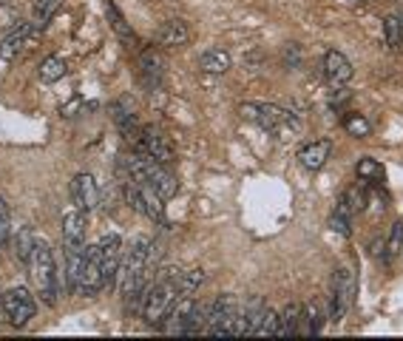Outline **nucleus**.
Instances as JSON below:
<instances>
[{
	"instance_id": "1",
	"label": "nucleus",
	"mask_w": 403,
	"mask_h": 341,
	"mask_svg": "<svg viewBox=\"0 0 403 341\" xmlns=\"http://www.w3.org/2000/svg\"><path fill=\"white\" fill-rule=\"evenodd\" d=\"M179 273H182V271H177V268L159 271L157 282L148 285V293H145V302H142V319H145L151 327H162L165 319L171 316L174 305L182 299Z\"/></svg>"
},
{
	"instance_id": "2",
	"label": "nucleus",
	"mask_w": 403,
	"mask_h": 341,
	"mask_svg": "<svg viewBox=\"0 0 403 341\" xmlns=\"http://www.w3.org/2000/svg\"><path fill=\"white\" fill-rule=\"evenodd\" d=\"M28 271H31V279H34V288H37V296L43 305L54 308L57 305V296L63 290V276L57 271V262H54V251L37 239L34 251H31V259H28Z\"/></svg>"
},
{
	"instance_id": "3",
	"label": "nucleus",
	"mask_w": 403,
	"mask_h": 341,
	"mask_svg": "<svg viewBox=\"0 0 403 341\" xmlns=\"http://www.w3.org/2000/svg\"><path fill=\"white\" fill-rule=\"evenodd\" d=\"M241 117L247 122H256L261 131L276 134V137H293L298 134L301 122L295 114H290L287 108L276 105V103H241Z\"/></svg>"
},
{
	"instance_id": "4",
	"label": "nucleus",
	"mask_w": 403,
	"mask_h": 341,
	"mask_svg": "<svg viewBox=\"0 0 403 341\" xmlns=\"http://www.w3.org/2000/svg\"><path fill=\"white\" fill-rule=\"evenodd\" d=\"M128 168H131V177L137 179V182H145V185H151L162 199H171V196H177V191H179V182H177V177L168 171V165H162V162H157L154 157H148V154H142V151H137L131 159H128Z\"/></svg>"
},
{
	"instance_id": "5",
	"label": "nucleus",
	"mask_w": 403,
	"mask_h": 341,
	"mask_svg": "<svg viewBox=\"0 0 403 341\" xmlns=\"http://www.w3.org/2000/svg\"><path fill=\"white\" fill-rule=\"evenodd\" d=\"M204 327H207V305L197 302L194 296H182L162 325L168 336H202Z\"/></svg>"
},
{
	"instance_id": "6",
	"label": "nucleus",
	"mask_w": 403,
	"mask_h": 341,
	"mask_svg": "<svg viewBox=\"0 0 403 341\" xmlns=\"http://www.w3.org/2000/svg\"><path fill=\"white\" fill-rule=\"evenodd\" d=\"M239 316H241V302L230 293L224 296H216L210 305H207V327H204V336H213V339H239Z\"/></svg>"
},
{
	"instance_id": "7",
	"label": "nucleus",
	"mask_w": 403,
	"mask_h": 341,
	"mask_svg": "<svg viewBox=\"0 0 403 341\" xmlns=\"http://www.w3.org/2000/svg\"><path fill=\"white\" fill-rule=\"evenodd\" d=\"M125 202L137 211V214H142L145 219H151V222H157V225H168V216H165V199L151 188V185H145V182H125Z\"/></svg>"
},
{
	"instance_id": "8",
	"label": "nucleus",
	"mask_w": 403,
	"mask_h": 341,
	"mask_svg": "<svg viewBox=\"0 0 403 341\" xmlns=\"http://www.w3.org/2000/svg\"><path fill=\"white\" fill-rule=\"evenodd\" d=\"M355 290H358L355 273L350 268H338L330 282V313H327L330 322H341L347 316V310L355 302Z\"/></svg>"
},
{
	"instance_id": "9",
	"label": "nucleus",
	"mask_w": 403,
	"mask_h": 341,
	"mask_svg": "<svg viewBox=\"0 0 403 341\" xmlns=\"http://www.w3.org/2000/svg\"><path fill=\"white\" fill-rule=\"evenodd\" d=\"M0 308H3V316L9 319V325H14V327L28 325V319H34V313H37V302L26 288H9L6 293H0Z\"/></svg>"
},
{
	"instance_id": "10",
	"label": "nucleus",
	"mask_w": 403,
	"mask_h": 341,
	"mask_svg": "<svg viewBox=\"0 0 403 341\" xmlns=\"http://www.w3.org/2000/svg\"><path fill=\"white\" fill-rule=\"evenodd\" d=\"M100 256H103V279H105V288L114 290L120 285V268H122V239L120 234H105L100 236Z\"/></svg>"
},
{
	"instance_id": "11",
	"label": "nucleus",
	"mask_w": 403,
	"mask_h": 341,
	"mask_svg": "<svg viewBox=\"0 0 403 341\" xmlns=\"http://www.w3.org/2000/svg\"><path fill=\"white\" fill-rule=\"evenodd\" d=\"M103 288H105V279H103V256H100V245H88V248H85L83 276H80V296L94 299Z\"/></svg>"
},
{
	"instance_id": "12",
	"label": "nucleus",
	"mask_w": 403,
	"mask_h": 341,
	"mask_svg": "<svg viewBox=\"0 0 403 341\" xmlns=\"http://www.w3.org/2000/svg\"><path fill=\"white\" fill-rule=\"evenodd\" d=\"M134 145H137V151L154 157V159L162 162V165H171V162H174V148H171L168 137H162V134H159L157 128H151V125H142V128H140Z\"/></svg>"
},
{
	"instance_id": "13",
	"label": "nucleus",
	"mask_w": 403,
	"mask_h": 341,
	"mask_svg": "<svg viewBox=\"0 0 403 341\" xmlns=\"http://www.w3.org/2000/svg\"><path fill=\"white\" fill-rule=\"evenodd\" d=\"M71 202H74V208H80L85 214H91L100 205V188H97L91 174H74V179H71Z\"/></svg>"
},
{
	"instance_id": "14",
	"label": "nucleus",
	"mask_w": 403,
	"mask_h": 341,
	"mask_svg": "<svg viewBox=\"0 0 403 341\" xmlns=\"http://www.w3.org/2000/svg\"><path fill=\"white\" fill-rule=\"evenodd\" d=\"M85 231H88V214L74 208L63 216V248L66 251H77L85 248Z\"/></svg>"
},
{
	"instance_id": "15",
	"label": "nucleus",
	"mask_w": 403,
	"mask_h": 341,
	"mask_svg": "<svg viewBox=\"0 0 403 341\" xmlns=\"http://www.w3.org/2000/svg\"><path fill=\"white\" fill-rule=\"evenodd\" d=\"M37 23H17L3 40H0V60H14L28 43H31V37L37 34Z\"/></svg>"
},
{
	"instance_id": "16",
	"label": "nucleus",
	"mask_w": 403,
	"mask_h": 341,
	"mask_svg": "<svg viewBox=\"0 0 403 341\" xmlns=\"http://www.w3.org/2000/svg\"><path fill=\"white\" fill-rule=\"evenodd\" d=\"M324 74H327L330 85H347L352 80L355 68H352V63H350V57L344 51H335L333 48V51L324 54Z\"/></svg>"
},
{
	"instance_id": "17",
	"label": "nucleus",
	"mask_w": 403,
	"mask_h": 341,
	"mask_svg": "<svg viewBox=\"0 0 403 341\" xmlns=\"http://www.w3.org/2000/svg\"><path fill=\"white\" fill-rule=\"evenodd\" d=\"M330 154H333V142L330 140H315V142H310V145H304L298 151V162H301L304 171H321L327 165Z\"/></svg>"
},
{
	"instance_id": "18",
	"label": "nucleus",
	"mask_w": 403,
	"mask_h": 341,
	"mask_svg": "<svg viewBox=\"0 0 403 341\" xmlns=\"http://www.w3.org/2000/svg\"><path fill=\"white\" fill-rule=\"evenodd\" d=\"M188 40H191V28H188V23L179 20V17L165 20V23L159 26V31H157V46H162V48L185 46Z\"/></svg>"
},
{
	"instance_id": "19",
	"label": "nucleus",
	"mask_w": 403,
	"mask_h": 341,
	"mask_svg": "<svg viewBox=\"0 0 403 341\" xmlns=\"http://www.w3.org/2000/svg\"><path fill=\"white\" fill-rule=\"evenodd\" d=\"M267 310L261 296H250L241 302V316H239V336H256V327L261 322V313Z\"/></svg>"
},
{
	"instance_id": "20",
	"label": "nucleus",
	"mask_w": 403,
	"mask_h": 341,
	"mask_svg": "<svg viewBox=\"0 0 403 341\" xmlns=\"http://www.w3.org/2000/svg\"><path fill=\"white\" fill-rule=\"evenodd\" d=\"M352 216H355V208H352L350 196L344 194V196L338 199L333 216H330V228H333L335 234H341V236H352Z\"/></svg>"
},
{
	"instance_id": "21",
	"label": "nucleus",
	"mask_w": 403,
	"mask_h": 341,
	"mask_svg": "<svg viewBox=\"0 0 403 341\" xmlns=\"http://www.w3.org/2000/svg\"><path fill=\"white\" fill-rule=\"evenodd\" d=\"M140 65H142V77H145V83H148V85H159V83H162L165 60H162V54H159V51L145 48V51L140 54Z\"/></svg>"
},
{
	"instance_id": "22",
	"label": "nucleus",
	"mask_w": 403,
	"mask_h": 341,
	"mask_svg": "<svg viewBox=\"0 0 403 341\" xmlns=\"http://www.w3.org/2000/svg\"><path fill=\"white\" fill-rule=\"evenodd\" d=\"M105 17H108V23H111L114 34H117L122 43H128V46H134V43H137V34H134L131 23L122 17V11L117 9V3H114V0H105Z\"/></svg>"
},
{
	"instance_id": "23",
	"label": "nucleus",
	"mask_w": 403,
	"mask_h": 341,
	"mask_svg": "<svg viewBox=\"0 0 403 341\" xmlns=\"http://www.w3.org/2000/svg\"><path fill=\"white\" fill-rule=\"evenodd\" d=\"M301 319H304V305L290 302L281 310V339H298L301 336Z\"/></svg>"
},
{
	"instance_id": "24",
	"label": "nucleus",
	"mask_w": 403,
	"mask_h": 341,
	"mask_svg": "<svg viewBox=\"0 0 403 341\" xmlns=\"http://www.w3.org/2000/svg\"><path fill=\"white\" fill-rule=\"evenodd\" d=\"M66 71H68L66 60H63L60 54H51V57H46V60L40 63L37 77H40V83H43V85H54L57 80H63V77H66Z\"/></svg>"
},
{
	"instance_id": "25",
	"label": "nucleus",
	"mask_w": 403,
	"mask_h": 341,
	"mask_svg": "<svg viewBox=\"0 0 403 341\" xmlns=\"http://www.w3.org/2000/svg\"><path fill=\"white\" fill-rule=\"evenodd\" d=\"M230 68V54L224 48H207L199 57V71L204 74H224Z\"/></svg>"
},
{
	"instance_id": "26",
	"label": "nucleus",
	"mask_w": 403,
	"mask_h": 341,
	"mask_svg": "<svg viewBox=\"0 0 403 341\" xmlns=\"http://www.w3.org/2000/svg\"><path fill=\"white\" fill-rule=\"evenodd\" d=\"M324 330V313L318 308V302H307L304 305V319H301V336L310 339V336H318Z\"/></svg>"
},
{
	"instance_id": "27",
	"label": "nucleus",
	"mask_w": 403,
	"mask_h": 341,
	"mask_svg": "<svg viewBox=\"0 0 403 341\" xmlns=\"http://www.w3.org/2000/svg\"><path fill=\"white\" fill-rule=\"evenodd\" d=\"M34 245H37V236H34V231H31V228H17V236L11 239V248H14V256H17V262L28 265Z\"/></svg>"
},
{
	"instance_id": "28",
	"label": "nucleus",
	"mask_w": 403,
	"mask_h": 341,
	"mask_svg": "<svg viewBox=\"0 0 403 341\" xmlns=\"http://www.w3.org/2000/svg\"><path fill=\"white\" fill-rule=\"evenodd\" d=\"M355 174H358V179H364V182H372V185H378V182H384V165L378 162V159H372V157H364V159H358V168H355Z\"/></svg>"
},
{
	"instance_id": "29",
	"label": "nucleus",
	"mask_w": 403,
	"mask_h": 341,
	"mask_svg": "<svg viewBox=\"0 0 403 341\" xmlns=\"http://www.w3.org/2000/svg\"><path fill=\"white\" fill-rule=\"evenodd\" d=\"M256 336L258 339H267V336H273V339H281V313H276V310H264L261 313V322H258V327H256Z\"/></svg>"
},
{
	"instance_id": "30",
	"label": "nucleus",
	"mask_w": 403,
	"mask_h": 341,
	"mask_svg": "<svg viewBox=\"0 0 403 341\" xmlns=\"http://www.w3.org/2000/svg\"><path fill=\"white\" fill-rule=\"evenodd\" d=\"M384 43L389 48H398L403 43V14H389L384 20Z\"/></svg>"
},
{
	"instance_id": "31",
	"label": "nucleus",
	"mask_w": 403,
	"mask_h": 341,
	"mask_svg": "<svg viewBox=\"0 0 403 341\" xmlns=\"http://www.w3.org/2000/svg\"><path fill=\"white\" fill-rule=\"evenodd\" d=\"M344 131H347L350 137L364 140V137L372 134V122H370L364 114H344Z\"/></svg>"
},
{
	"instance_id": "32",
	"label": "nucleus",
	"mask_w": 403,
	"mask_h": 341,
	"mask_svg": "<svg viewBox=\"0 0 403 341\" xmlns=\"http://www.w3.org/2000/svg\"><path fill=\"white\" fill-rule=\"evenodd\" d=\"M387 253H384V265H389L398 253L403 251V219H398L395 225H392V231H389V239H387V248H384Z\"/></svg>"
},
{
	"instance_id": "33",
	"label": "nucleus",
	"mask_w": 403,
	"mask_h": 341,
	"mask_svg": "<svg viewBox=\"0 0 403 341\" xmlns=\"http://www.w3.org/2000/svg\"><path fill=\"white\" fill-rule=\"evenodd\" d=\"M202 282H204V273L202 271H182L179 273V290H182V296H194L202 288Z\"/></svg>"
},
{
	"instance_id": "34",
	"label": "nucleus",
	"mask_w": 403,
	"mask_h": 341,
	"mask_svg": "<svg viewBox=\"0 0 403 341\" xmlns=\"http://www.w3.org/2000/svg\"><path fill=\"white\" fill-rule=\"evenodd\" d=\"M63 6V0H34V17H37V26L43 28L51 17H54V11Z\"/></svg>"
},
{
	"instance_id": "35",
	"label": "nucleus",
	"mask_w": 403,
	"mask_h": 341,
	"mask_svg": "<svg viewBox=\"0 0 403 341\" xmlns=\"http://www.w3.org/2000/svg\"><path fill=\"white\" fill-rule=\"evenodd\" d=\"M11 234H14V228H11V214H9V205L0 199V245H9V242H11Z\"/></svg>"
},
{
	"instance_id": "36",
	"label": "nucleus",
	"mask_w": 403,
	"mask_h": 341,
	"mask_svg": "<svg viewBox=\"0 0 403 341\" xmlns=\"http://www.w3.org/2000/svg\"><path fill=\"white\" fill-rule=\"evenodd\" d=\"M284 65H290V68H295L298 63H301V48L295 46V43H290V46H284Z\"/></svg>"
},
{
	"instance_id": "37",
	"label": "nucleus",
	"mask_w": 403,
	"mask_h": 341,
	"mask_svg": "<svg viewBox=\"0 0 403 341\" xmlns=\"http://www.w3.org/2000/svg\"><path fill=\"white\" fill-rule=\"evenodd\" d=\"M352 3H361V0H352Z\"/></svg>"
}]
</instances>
